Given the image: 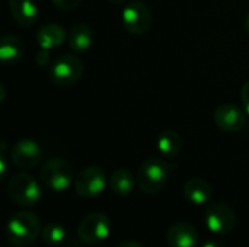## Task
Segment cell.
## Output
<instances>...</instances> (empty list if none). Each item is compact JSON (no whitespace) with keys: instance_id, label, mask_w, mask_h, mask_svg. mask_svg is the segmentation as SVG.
Wrapping results in <instances>:
<instances>
[{"instance_id":"cell-9","label":"cell","mask_w":249,"mask_h":247,"mask_svg":"<svg viewBox=\"0 0 249 247\" xmlns=\"http://www.w3.org/2000/svg\"><path fill=\"white\" fill-rule=\"evenodd\" d=\"M107 186L105 172L98 166L85 167L74 179L76 194L82 198H95L104 192Z\"/></svg>"},{"instance_id":"cell-24","label":"cell","mask_w":249,"mask_h":247,"mask_svg":"<svg viewBox=\"0 0 249 247\" xmlns=\"http://www.w3.org/2000/svg\"><path fill=\"white\" fill-rule=\"evenodd\" d=\"M117 247H144L142 243L136 242V240H125L123 243H120Z\"/></svg>"},{"instance_id":"cell-19","label":"cell","mask_w":249,"mask_h":247,"mask_svg":"<svg viewBox=\"0 0 249 247\" xmlns=\"http://www.w3.org/2000/svg\"><path fill=\"white\" fill-rule=\"evenodd\" d=\"M137 183V178H134V175L127 170V169H117L115 172H112L111 178H109V186L111 191L118 195V197H127L133 192L134 186Z\"/></svg>"},{"instance_id":"cell-18","label":"cell","mask_w":249,"mask_h":247,"mask_svg":"<svg viewBox=\"0 0 249 247\" xmlns=\"http://www.w3.org/2000/svg\"><path fill=\"white\" fill-rule=\"evenodd\" d=\"M182 146H184V141H182V137L174 131V130H166L163 131L159 138H158V143H156V147H158V151L166 157V159H174L177 157L181 150H182Z\"/></svg>"},{"instance_id":"cell-12","label":"cell","mask_w":249,"mask_h":247,"mask_svg":"<svg viewBox=\"0 0 249 247\" xmlns=\"http://www.w3.org/2000/svg\"><path fill=\"white\" fill-rule=\"evenodd\" d=\"M200 234L188 223H175L166 231V242L171 247H197Z\"/></svg>"},{"instance_id":"cell-16","label":"cell","mask_w":249,"mask_h":247,"mask_svg":"<svg viewBox=\"0 0 249 247\" xmlns=\"http://www.w3.org/2000/svg\"><path fill=\"white\" fill-rule=\"evenodd\" d=\"M9 10L22 26H32L38 20V7L32 0H9Z\"/></svg>"},{"instance_id":"cell-13","label":"cell","mask_w":249,"mask_h":247,"mask_svg":"<svg viewBox=\"0 0 249 247\" xmlns=\"http://www.w3.org/2000/svg\"><path fill=\"white\" fill-rule=\"evenodd\" d=\"M67 33L64 28L58 23H47L38 28L35 33V41L41 49H53L64 42Z\"/></svg>"},{"instance_id":"cell-14","label":"cell","mask_w":249,"mask_h":247,"mask_svg":"<svg viewBox=\"0 0 249 247\" xmlns=\"http://www.w3.org/2000/svg\"><path fill=\"white\" fill-rule=\"evenodd\" d=\"M184 195L193 205H206L213 197V188L201 178H191L184 185Z\"/></svg>"},{"instance_id":"cell-26","label":"cell","mask_w":249,"mask_h":247,"mask_svg":"<svg viewBox=\"0 0 249 247\" xmlns=\"http://www.w3.org/2000/svg\"><path fill=\"white\" fill-rule=\"evenodd\" d=\"M244 26H245V31H247V33L249 35V12H248V15L245 16V22H244Z\"/></svg>"},{"instance_id":"cell-15","label":"cell","mask_w":249,"mask_h":247,"mask_svg":"<svg viewBox=\"0 0 249 247\" xmlns=\"http://www.w3.org/2000/svg\"><path fill=\"white\" fill-rule=\"evenodd\" d=\"M25 54L23 41L18 35H4L0 41V61L6 66H13L22 60Z\"/></svg>"},{"instance_id":"cell-3","label":"cell","mask_w":249,"mask_h":247,"mask_svg":"<svg viewBox=\"0 0 249 247\" xmlns=\"http://www.w3.org/2000/svg\"><path fill=\"white\" fill-rule=\"evenodd\" d=\"M9 198L22 207H34L42 197L39 183L28 173H18L7 182Z\"/></svg>"},{"instance_id":"cell-7","label":"cell","mask_w":249,"mask_h":247,"mask_svg":"<svg viewBox=\"0 0 249 247\" xmlns=\"http://www.w3.org/2000/svg\"><path fill=\"white\" fill-rule=\"evenodd\" d=\"M111 220L102 213H90L83 217L77 227L79 239L86 245H98L111 234Z\"/></svg>"},{"instance_id":"cell-27","label":"cell","mask_w":249,"mask_h":247,"mask_svg":"<svg viewBox=\"0 0 249 247\" xmlns=\"http://www.w3.org/2000/svg\"><path fill=\"white\" fill-rule=\"evenodd\" d=\"M109 3H112V4H121V3H124L125 0H108Z\"/></svg>"},{"instance_id":"cell-11","label":"cell","mask_w":249,"mask_h":247,"mask_svg":"<svg viewBox=\"0 0 249 247\" xmlns=\"http://www.w3.org/2000/svg\"><path fill=\"white\" fill-rule=\"evenodd\" d=\"M214 124L225 132H238L247 124V112L235 103H223L214 111Z\"/></svg>"},{"instance_id":"cell-8","label":"cell","mask_w":249,"mask_h":247,"mask_svg":"<svg viewBox=\"0 0 249 247\" xmlns=\"http://www.w3.org/2000/svg\"><path fill=\"white\" fill-rule=\"evenodd\" d=\"M207 229L217 236H228L236 227V215L226 204H212L204 214Z\"/></svg>"},{"instance_id":"cell-21","label":"cell","mask_w":249,"mask_h":247,"mask_svg":"<svg viewBox=\"0 0 249 247\" xmlns=\"http://www.w3.org/2000/svg\"><path fill=\"white\" fill-rule=\"evenodd\" d=\"M53 1V4L55 6V7H58L60 10H73V9H76L79 4H80V1L82 0H51Z\"/></svg>"},{"instance_id":"cell-20","label":"cell","mask_w":249,"mask_h":247,"mask_svg":"<svg viewBox=\"0 0 249 247\" xmlns=\"http://www.w3.org/2000/svg\"><path fill=\"white\" fill-rule=\"evenodd\" d=\"M66 229L58 223H48L45 227H42L41 239L42 242L50 247H55L61 245L66 240Z\"/></svg>"},{"instance_id":"cell-4","label":"cell","mask_w":249,"mask_h":247,"mask_svg":"<svg viewBox=\"0 0 249 247\" xmlns=\"http://www.w3.org/2000/svg\"><path fill=\"white\" fill-rule=\"evenodd\" d=\"M73 176L71 165L63 157H53L41 167L42 183L54 192H64L71 185Z\"/></svg>"},{"instance_id":"cell-5","label":"cell","mask_w":249,"mask_h":247,"mask_svg":"<svg viewBox=\"0 0 249 247\" xmlns=\"http://www.w3.org/2000/svg\"><path fill=\"white\" fill-rule=\"evenodd\" d=\"M83 74V63L74 54L60 55L50 67L48 77L55 86L67 87L74 84Z\"/></svg>"},{"instance_id":"cell-1","label":"cell","mask_w":249,"mask_h":247,"mask_svg":"<svg viewBox=\"0 0 249 247\" xmlns=\"http://www.w3.org/2000/svg\"><path fill=\"white\" fill-rule=\"evenodd\" d=\"M42 227L36 214L31 211H20L13 214L6 224V239L16 247L31 246L41 234Z\"/></svg>"},{"instance_id":"cell-23","label":"cell","mask_w":249,"mask_h":247,"mask_svg":"<svg viewBox=\"0 0 249 247\" xmlns=\"http://www.w3.org/2000/svg\"><path fill=\"white\" fill-rule=\"evenodd\" d=\"M7 173V160L4 157V148H1V156H0V178L4 179Z\"/></svg>"},{"instance_id":"cell-22","label":"cell","mask_w":249,"mask_h":247,"mask_svg":"<svg viewBox=\"0 0 249 247\" xmlns=\"http://www.w3.org/2000/svg\"><path fill=\"white\" fill-rule=\"evenodd\" d=\"M241 100H242L244 111L247 112V115L249 116V80L244 83V86L241 89Z\"/></svg>"},{"instance_id":"cell-2","label":"cell","mask_w":249,"mask_h":247,"mask_svg":"<svg viewBox=\"0 0 249 247\" xmlns=\"http://www.w3.org/2000/svg\"><path fill=\"white\" fill-rule=\"evenodd\" d=\"M172 175V166L159 157L146 159L137 172V186L147 195L159 194L168 185Z\"/></svg>"},{"instance_id":"cell-25","label":"cell","mask_w":249,"mask_h":247,"mask_svg":"<svg viewBox=\"0 0 249 247\" xmlns=\"http://www.w3.org/2000/svg\"><path fill=\"white\" fill-rule=\"evenodd\" d=\"M201 247H226L222 242H217V240H207L204 242Z\"/></svg>"},{"instance_id":"cell-10","label":"cell","mask_w":249,"mask_h":247,"mask_svg":"<svg viewBox=\"0 0 249 247\" xmlns=\"http://www.w3.org/2000/svg\"><path fill=\"white\" fill-rule=\"evenodd\" d=\"M12 162L19 169H34L42 159V150L39 144L31 138H22L16 141L10 150Z\"/></svg>"},{"instance_id":"cell-17","label":"cell","mask_w":249,"mask_h":247,"mask_svg":"<svg viewBox=\"0 0 249 247\" xmlns=\"http://www.w3.org/2000/svg\"><path fill=\"white\" fill-rule=\"evenodd\" d=\"M69 45L74 52H85L93 44V31L88 23H74L67 35Z\"/></svg>"},{"instance_id":"cell-6","label":"cell","mask_w":249,"mask_h":247,"mask_svg":"<svg viewBox=\"0 0 249 247\" xmlns=\"http://www.w3.org/2000/svg\"><path fill=\"white\" fill-rule=\"evenodd\" d=\"M121 22L133 35H143L146 33L153 23V15L149 6L142 0L128 1L123 12H121Z\"/></svg>"}]
</instances>
